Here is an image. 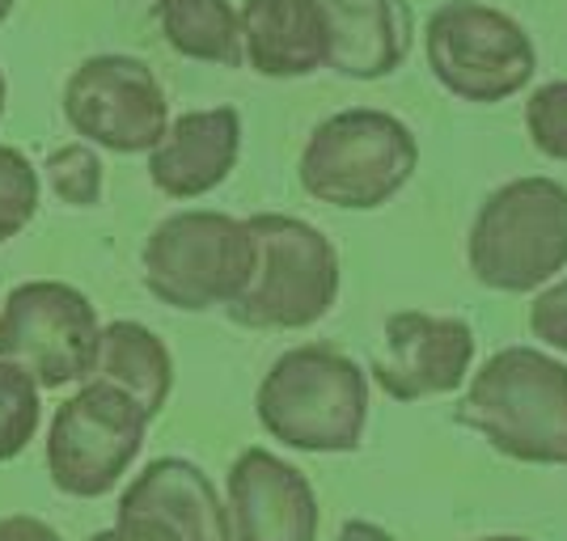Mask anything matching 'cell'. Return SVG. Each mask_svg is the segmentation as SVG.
Returning <instances> with one entry per match:
<instances>
[{
	"label": "cell",
	"mask_w": 567,
	"mask_h": 541,
	"mask_svg": "<svg viewBox=\"0 0 567 541\" xmlns=\"http://www.w3.org/2000/svg\"><path fill=\"white\" fill-rule=\"evenodd\" d=\"M453 419L525 466H567V364L543 347H499L466 377Z\"/></svg>",
	"instance_id": "6da1fadb"
},
{
	"label": "cell",
	"mask_w": 567,
	"mask_h": 541,
	"mask_svg": "<svg viewBox=\"0 0 567 541\" xmlns=\"http://www.w3.org/2000/svg\"><path fill=\"white\" fill-rule=\"evenodd\" d=\"M259 427L297 452H355L369 427V373L331 343H301L262 373Z\"/></svg>",
	"instance_id": "7a4b0ae2"
},
{
	"label": "cell",
	"mask_w": 567,
	"mask_h": 541,
	"mask_svg": "<svg viewBox=\"0 0 567 541\" xmlns=\"http://www.w3.org/2000/svg\"><path fill=\"white\" fill-rule=\"evenodd\" d=\"M420 169L415 132L390 111L348 106L322 118L301 148V187L309 199L343 212H378Z\"/></svg>",
	"instance_id": "3957f363"
},
{
	"label": "cell",
	"mask_w": 567,
	"mask_h": 541,
	"mask_svg": "<svg viewBox=\"0 0 567 541\" xmlns=\"http://www.w3.org/2000/svg\"><path fill=\"white\" fill-rule=\"evenodd\" d=\"M255 233V271L229 322L246 330H306L322 322L339 301V250L318 225L301 216L259 212L246 220Z\"/></svg>",
	"instance_id": "277c9868"
},
{
	"label": "cell",
	"mask_w": 567,
	"mask_h": 541,
	"mask_svg": "<svg viewBox=\"0 0 567 541\" xmlns=\"http://www.w3.org/2000/svg\"><path fill=\"white\" fill-rule=\"evenodd\" d=\"M471 275L492 292H538L567 267V187L555 178H513L474 212L466 237Z\"/></svg>",
	"instance_id": "5b68a950"
},
{
	"label": "cell",
	"mask_w": 567,
	"mask_h": 541,
	"mask_svg": "<svg viewBox=\"0 0 567 541\" xmlns=\"http://www.w3.org/2000/svg\"><path fill=\"white\" fill-rule=\"evenodd\" d=\"M144 288L178 313H208L241 296L255 271V233L229 212H174L144 241Z\"/></svg>",
	"instance_id": "8992f818"
},
{
	"label": "cell",
	"mask_w": 567,
	"mask_h": 541,
	"mask_svg": "<svg viewBox=\"0 0 567 541\" xmlns=\"http://www.w3.org/2000/svg\"><path fill=\"white\" fill-rule=\"evenodd\" d=\"M424 60L436 85L471 106L517 97L534 72L538 48L529 30L483 0H445L424 25Z\"/></svg>",
	"instance_id": "52a82bcc"
},
{
	"label": "cell",
	"mask_w": 567,
	"mask_h": 541,
	"mask_svg": "<svg viewBox=\"0 0 567 541\" xmlns=\"http://www.w3.org/2000/svg\"><path fill=\"white\" fill-rule=\"evenodd\" d=\"M148 424L153 419L118 385L81 381V389L55 406L48 427V474L55 491L69 499H102L115 491L141 457Z\"/></svg>",
	"instance_id": "ba28073f"
},
{
	"label": "cell",
	"mask_w": 567,
	"mask_h": 541,
	"mask_svg": "<svg viewBox=\"0 0 567 541\" xmlns=\"http://www.w3.org/2000/svg\"><path fill=\"white\" fill-rule=\"evenodd\" d=\"M94 301L64 280H25L0 305V360L22 364L43 389H64L94 377Z\"/></svg>",
	"instance_id": "9c48e42d"
},
{
	"label": "cell",
	"mask_w": 567,
	"mask_h": 541,
	"mask_svg": "<svg viewBox=\"0 0 567 541\" xmlns=\"http://www.w3.org/2000/svg\"><path fill=\"white\" fill-rule=\"evenodd\" d=\"M64 118L94 148L132 157L166 136L169 102L157 72L136 55H90L64 85Z\"/></svg>",
	"instance_id": "30bf717a"
},
{
	"label": "cell",
	"mask_w": 567,
	"mask_h": 541,
	"mask_svg": "<svg viewBox=\"0 0 567 541\" xmlns=\"http://www.w3.org/2000/svg\"><path fill=\"white\" fill-rule=\"evenodd\" d=\"M474 368V330L462 318L424 309L390 313L369 373L394 402H427L462 389Z\"/></svg>",
	"instance_id": "8fae6325"
},
{
	"label": "cell",
	"mask_w": 567,
	"mask_h": 541,
	"mask_svg": "<svg viewBox=\"0 0 567 541\" xmlns=\"http://www.w3.org/2000/svg\"><path fill=\"white\" fill-rule=\"evenodd\" d=\"M225 512L234 541H318V491L271 448L237 452L225 478Z\"/></svg>",
	"instance_id": "7c38bea8"
},
{
	"label": "cell",
	"mask_w": 567,
	"mask_h": 541,
	"mask_svg": "<svg viewBox=\"0 0 567 541\" xmlns=\"http://www.w3.org/2000/svg\"><path fill=\"white\" fill-rule=\"evenodd\" d=\"M241 115L234 106L183 111L169 118L166 136L148 148V178L166 199H199L237 169Z\"/></svg>",
	"instance_id": "4fadbf2b"
},
{
	"label": "cell",
	"mask_w": 567,
	"mask_h": 541,
	"mask_svg": "<svg viewBox=\"0 0 567 541\" xmlns=\"http://www.w3.org/2000/svg\"><path fill=\"white\" fill-rule=\"evenodd\" d=\"M327 25V69L348 81L394 76L415 43L406 0H318Z\"/></svg>",
	"instance_id": "5bb4252c"
},
{
	"label": "cell",
	"mask_w": 567,
	"mask_h": 541,
	"mask_svg": "<svg viewBox=\"0 0 567 541\" xmlns=\"http://www.w3.org/2000/svg\"><path fill=\"white\" fill-rule=\"evenodd\" d=\"M241 55L267 81H301L327 69V25L318 0H246Z\"/></svg>",
	"instance_id": "9a60e30c"
},
{
	"label": "cell",
	"mask_w": 567,
	"mask_h": 541,
	"mask_svg": "<svg viewBox=\"0 0 567 541\" xmlns=\"http://www.w3.org/2000/svg\"><path fill=\"white\" fill-rule=\"evenodd\" d=\"M118 508L166 517L183 533V541H234L225 499L216 495L213 478L187 457L148 461L127 482V491L118 495Z\"/></svg>",
	"instance_id": "2e32d148"
},
{
	"label": "cell",
	"mask_w": 567,
	"mask_h": 541,
	"mask_svg": "<svg viewBox=\"0 0 567 541\" xmlns=\"http://www.w3.org/2000/svg\"><path fill=\"white\" fill-rule=\"evenodd\" d=\"M94 377L118 385L123 394L136 398V406L148 419H157L174 389V355L162 343V334L118 318V322H106L97 334Z\"/></svg>",
	"instance_id": "e0dca14e"
},
{
	"label": "cell",
	"mask_w": 567,
	"mask_h": 541,
	"mask_svg": "<svg viewBox=\"0 0 567 541\" xmlns=\"http://www.w3.org/2000/svg\"><path fill=\"white\" fill-rule=\"evenodd\" d=\"M157 30L169 48L199 64L241 69V18L234 0H157L153 4Z\"/></svg>",
	"instance_id": "ac0fdd59"
},
{
	"label": "cell",
	"mask_w": 567,
	"mask_h": 541,
	"mask_svg": "<svg viewBox=\"0 0 567 541\" xmlns=\"http://www.w3.org/2000/svg\"><path fill=\"white\" fill-rule=\"evenodd\" d=\"M43 424V385L22 364L0 360V466L22 457Z\"/></svg>",
	"instance_id": "d6986e66"
},
{
	"label": "cell",
	"mask_w": 567,
	"mask_h": 541,
	"mask_svg": "<svg viewBox=\"0 0 567 541\" xmlns=\"http://www.w3.org/2000/svg\"><path fill=\"white\" fill-rule=\"evenodd\" d=\"M43 204V178L22 148L0 144V246L13 241L25 225L39 216Z\"/></svg>",
	"instance_id": "ffe728a7"
},
{
	"label": "cell",
	"mask_w": 567,
	"mask_h": 541,
	"mask_svg": "<svg viewBox=\"0 0 567 541\" xmlns=\"http://www.w3.org/2000/svg\"><path fill=\"white\" fill-rule=\"evenodd\" d=\"M43 178L51 183L55 199L69 204V208H94L102 199V157H97L94 144L76 141L55 148L48 162H43Z\"/></svg>",
	"instance_id": "44dd1931"
},
{
	"label": "cell",
	"mask_w": 567,
	"mask_h": 541,
	"mask_svg": "<svg viewBox=\"0 0 567 541\" xmlns=\"http://www.w3.org/2000/svg\"><path fill=\"white\" fill-rule=\"evenodd\" d=\"M525 132L529 144L550 157L567 162V81H546L525 102Z\"/></svg>",
	"instance_id": "7402d4cb"
},
{
	"label": "cell",
	"mask_w": 567,
	"mask_h": 541,
	"mask_svg": "<svg viewBox=\"0 0 567 541\" xmlns=\"http://www.w3.org/2000/svg\"><path fill=\"white\" fill-rule=\"evenodd\" d=\"M529 330L534 339L567 355V275L555 283H543V292L529 305Z\"/></svg>",
	"instance_id": "603a6c76"
},
{
	"label": "cell",
	"mask_w": 567,
	"mask_h": 541,
	"mask_svg": "<svg viewBox=\"0 0 567 541\" xmlns=\"http://www.w3.org/2000/svg\"><path fill=\"white\" fill-rule=\"evenodd\" d=\"M90 541H183V533L157 512H127L115 508V524L111 529H97Z\"/></svg>",
	"instance_id": "cb8c5ba5"
},
{
	"label": "cell",
	"mask_w": 567,
	"mask_h": 541,
	"mask_svg": "<svg viewBox=\"0 0 567 541\" xmlns=\"http://www.w3.org/2000/svg\"><path fill=\"white\" fill-rule=\"evenodd\" d=\"M0 541H64V538L39 517H0Z\"/></svg>",
	"instance_id": "d4e9b609"
},
{
	"label": "cell",
	"mask_w": 567,
	"mask_h": 541,
	"mask_svg": "<svg viewBox=\"0 0 567 541\" xmlns=\"http://www.w3.org/2000/svg\"><path fill=\"white\" fill-rule=\"evenodd\" d=\"M334 541H399V538H394V533H385V529L373 524V520H348Z\"/></svg>",
	"instance_id": "484cf974"
},
{
	"label": "cell",
	"mask_w": 567,
	"mask_h": 541,
	"mask_svg": "<svg viewBox=\"0 0 567 541\" xmlns=\"http://www.w3.org/2000/svg\"><path fill=\"white\" fill-rule=\"evenodd\" d=\"M4 106H9V81H4V69H0V118H4Z\"/></svg>",
	"instance_id": "4316f807"
},
{
	"label": "cell",
	"mask_w": 567,
	"mask_h": 541,
	"mask_svg": "<svg viewBox=\"0 0 567 541\" xmlns=\"http://www.w3.org/2000/svg\"><path fill=\"white\" fill-rule=\"evenodd\" d=\"M13 4H18V0H0V25L9 22V13H13Z\"/></svg>",
	"instance_id": "83f0119b"
},
{
	"label": "cell",
	"mask_w": 567,
	"mask_h": 541,
	"mask_svg": "<svg viewBox=\"0 0 567 541\" xmlns=\"http://www.w3.org/2000/svg\"><path fill=\"white\" fill-rule=\"evenodd\" d=\"M478 541H529V538H517V533H496V538H478Z\"/></svg>",
	"instance_id": "f1b7e54d"
}]
</instances>
